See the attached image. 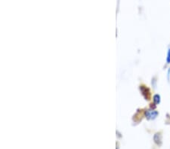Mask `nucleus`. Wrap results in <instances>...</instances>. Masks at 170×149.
<instances>
[{
    "label": "nucleus",
    "instance_id": "1",
    "mask_svg": "<svg viewBox=\"0 0 170 149\" xmlns=\"http://www.w3.org/2000/svg\"><path fill=\"white\" fill-rule=\"evenodd\" d=\"M140 90H141V93H142V95L144 96V97L146 99H150V97H151V93H150L149 89L144 86H141L140 87Z\"/></svg>",
    "mask_w": 170,
    "mask_h": 149
},
{
    "label": "nucleus",
    "instance_id": "2",
    "mask_svg": "<svg viewBox=\"0 0 170 149\" xmlns=\"http://www.w3.org/2000/svg\"><path fill=\"white\" fill-rule=\"evenodd\" d=\"M145 115L148 119H154L158 115V112H156V111L147 110L145 112Z\"/></svg>",
    "mask_w": 170,
    "mask_h": 149
},
{
    "label": "nucleus",
    "instance_id": "3",
    "mask_svg": "<svg viewBox=\"0 0 170 149\" xmlns=\"http://www.w3.org/2000/svg\"><path fill=\"white\" fill-rule=\"evenodd\" d=\"M154 139L156 144H157L158 145H160L161 143H162V136H161L160 133H156L154 135Z\"/></svg>",
    "mask_w": 170,
    "mask_h": 149
},
{
    "label": "nucleus",
    "instance_id": "4",
    "mask_svg": "<svg viewBox=\"0 0 170 149\" xmlns=\"http://www.w3.org/2000/svg\"><path fill=\"white\" fill-rule=\"evenodd\" d=\"M153 100H154V103H155V104L158 105L159 103H160V96L158 94L154 95V97H153Z\"/></svg>",
    "mask_w": 170,
    "mask_h": 149
},
{
    "label": "nucleus",
    "instance_id": "5",
    "mask_svg": "<svg viewBox=\"0 0 170 149\" xmlns=\"http://www.w3.org/2000/svg\"><path fill=\"white\" fill-rule=\"evenodd\" d=\"M166 62L167 63H170V48L168 51V54H167V58H166Z\"/></svg>",
    "mask_w": 170,
    "mask_h": 149
}]
</instances>
